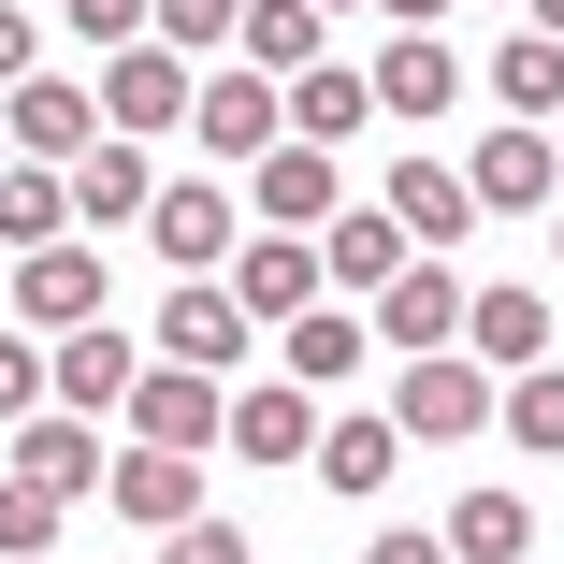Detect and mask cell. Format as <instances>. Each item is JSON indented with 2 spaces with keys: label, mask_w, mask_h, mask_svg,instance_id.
Listing matches in <instances>:
<instances>
[{
  "label": "cell",
  "mask_w": 564,
  "mask_h": 564,
  "mask_svg": "<svg viewBox=\"0 0 564 564\" xmlns=\"http://www.w3.org/2000/svg\"><path fill=\"white\" fill-rule=\"evenodd\" d=\"M521 30H550V44H564V0H521Z\"/></svg>",
  "instance_id": "cell-38"
},
{
  "label": "cell",
  "mask_w": 564,
  "mask_h": 564,
  "mask_svg": "<svg viewBox=\"0 0 564 564\" xmlns=\"http://www.w3.org/2000/svg\"><path fill=\"white\" fill-rule=\"evenodd\" d=\"M492 101H507L521 131H550V117H564V44H550V30H507V44H492Z\"/></svg>",
  "instance_id": "cell-26"
},
{
  "label": "cell",
  "mask_w": 564,
  "mask_h": 564,
  "mask_svg": "<svg viewBox=\"0 0 564 564\" xmlns=\"http://www.w3.org/2000/svg\"><path fill=\"white\" fill-rule=\"evenodd\" d=\"M362 333H377L391 362H434V348H464V275H448V261H405V275L362 304Z\"/></svg>",
  "instance_id": "cell-7"
},
{
  "label": "cell",
  "mask_w": 564,
  "mask_h": 564,
  "mask_svg": "<svg viewBox=\"0 0 564 564\" xmlns=\"http://www.w3.org/2000/svg\"><path fill=\"white\" fill-rule=\"evenodd\" d=\"M492 420L535 448V464H564V362H521V377H492Z\"/></svg>",
  "instance_id": "cell-29"
},
{
  "label": "cell",
  "mask_w": 564,
  "mask_h": 564,
  "mask_svg": "<svg viewBox=\"0 0 564 564\" xmlns=\"http://www.w3.org/2000/svg\"><path fill=\"white\" fill-rule=\"evenodd\" d=\"M160 564H261V550H247L232 521H217V507H203V521H174V535H160Z\"/></svg>",
  "instance_id": "cell-33"
},
{
  "label": "cell",
  "mask_w": 564,
  "mask_h": 564,
  "mask_svg": "<svg viewBox=\"0 0 564 564\" xmlns=\"http://www.w3.org/2000/svg\"><path fill=\"white\" fill-rule=\"evenodd\" d=\"M464 188H478V217H550V203H564V145L507 117V131L464 160Z\"/></svg>",
  "instance_id": "cell-14"
},
{
  "label": "cell",
  "mask_w": 564,
  "mask_h": 564,
  "mask_svg": "<svg viewBox=\"0 0 564 564\" xmlns=\"http://www.w3.org/2000/svg\"><path fill=\"white\" fill-rule=\"evenodd\" d=\"M73 232V188L44 174V160H0V261H30V247H58Z\"/></svg>",
  "instance_id": "cell-27"
},
{
  "label": "cell",
  "mask_w": 564,
  "mask_h": 564,
  "mask_svg": "<svg viewBox=\"0 0 564 564\" xmlns=\"http://www.w3.org/2000/svg\"><path fill=\"white\" fill-rule=\"evenodd\" d=\"M58 30H73L87 58H117V44H145V0H58Z\"/></svg>",
  "instance_id": "cell-32"
},
{
  "label": "cell",
  "mask_w": 564,
  "mask_h": 564,
  "mask_svg": "<svg viewBox=\"0 0 564 564\" xmlns=\"http://www.w3.org/2000/svg\"><path fill=\"white\" fill-rule=\"evenodd\" d=\"M362 564H448V550H434V535H420V521H391V535H377V550H362Z\"/></svg>",
  "instance_id": "cell-36"
},
{
  "label": "cell",
  "mask_w": 564,
  "mask_h": 564,
  "mask_svg": "<svg viewBox=\"0 0 564 564\" xmlns=\"http://www.w3.org/2000/svg\"><path fill=\"white\" fill-rule=\"evenodd\" d=\"M232 30H247V0H145V44H174L188 73H203V58H232Z\"/></svg>",
  "instance_id": "cell-30"
},
{
  "label": "cell",
  "mask_w": 564,
  "mask_h": 564,
  "mask_svg": "<svg viewBox=\"0 0 564 564\" xmlns=\"http://www.w3.org/2000/svg\"><path fill=\"white\" fill-rule=\"evenodd\" d=\"M464 362H492V377H521V362H550V290H521V275H492V290H464Z\"/></svg>",
  "instance_id": "cell-21"
},
{
  "label": "cell",
  "mask_w": 564,
  "mask_h": 564,
  "mask_svg": "<svg viewBox=\"0 0 564 564\" xmlns=\"http://www.w3.org/2000/svg\"><path fill=\"white\" fill-rule=\"evenodd\" d=\"M362 87H377V117H448V101H464V58H448V30H391L377 58H362Z\"/></svg>",
  "instance_id": "cell-16"
},
{
  "label": "cell",
  "mask_w": 564,
  "mask_h": 564,
  "mask_svg": "<svg viewBox=\"0 0 564 564\" xmlns=\"http://www.w3.org/2000/svg\"><path fill=\"white\" fill-rule=\"evenodd\" d=\"M58 188H73V232L101 247V232H145V203H160V160H145V145H117V131H101V145H87V160L58 174Z\"/></svg>",
  "instance_id": "cell-15"
},
{
  "label": "cell",
  "mask_w": 564,
  "mask_h": 564,
  "mask_svg": "<svg viewBox=\"0 0 564 564\" xmlns=\"http://www.w3.org/2000/svg\"><path fill=\"white\" fill-rule=\"evenodd\" d=\"M188 58L174 44H117V58H101L87 73V101H101V131H117V145H160V131H188Z\"/></svg>",
  "instance_id": "cell-2"
},
{
  "label": "cell",
  "mask_w": 564,
  "mask_h": 564,
  "mask_svg": "<svg viewBox=\"0 0 564 564\" xmlns=\"http://www.w3.org/2000/svg\"><path fill=\"white\" fill-rule=\"evenodd\" d=\"M58 535H73V507H58V492H30V478H0V564H44Z\"/></svg>",
  "instance_id": "cell-31"
},
{
  "label": "cell",
  "mask_w": 564,
  "mask_h": 564,
  "mask_svg": "<svg viewBox=\"0 0 564 564\" xmlns=\"http://www.w3.org/2000/svg\"><path fill=\"white\" fill-rule=\"evenodd\" d=\"M362 362H377L362 304H304V318H275V377H290V391H333V377H362Z\"/></svg>",
  "instance_id": "cell-23"
},
{
  "label": "cell",
  "mask_w": 564,
  "mask_h": 564,
  "mask_svg": "<svg viewBox=\"0 0 564 564\" xmlns=\"http://www.w3.org/2000/svg\"><path fill=\"white\" fill-rule=\"evenodd\" d=\"M188 131H203L217 160H261V145H290V117H275V73H247V58H203V87H188Z\"/></svg>",
  "instance_id": "cell-10"
},
{
  "label": "cell",
  "mask_w": 564,
  "mask_h": 564,
  "mask_svg": "<svg viewBox=\"0 0 564 564\" xmlns=\"http://www.w3.org/2000/svg\"><path fill=\"white\" fill-rule=\"evenodd\" d=\"M44 405V348H30V333H0V434H15Z\"/></svg>",
  "instance_id": "cell-34"
},
{
  "label": "cell",
  "mask_w": 564,
  "mask_h": 564,
  "mask_svg": "<svg viewBox=\"0 0 564 564\" xmlns=\"http://www.w3.org/2000/svg\"><path fill=\"white\" fill-rule=\"evenodd\" d=\"M0 160H15V145H0Z\"/></svg>",
  "instance_id": "cell-41"
},
{
  "label": "cell",
  "mask_w": 564,
  "mask_h": 564,
  "mask_svg": "<svg viewBox=\"0 0 564 564\" xmlns=\"http://www.w3.org/2000/svg\"><path fill=\"white\" fill-rule=\"evenodd\" d=\"M434 550H448V564H521V550H535V507H521V492H464V507L434 521Z\"/></svg>",
  "instance_id": "cell-25"
},
{
  "label": "cell",
  "mask_w": 564,
  "mask_h": 564,
  "mask_svg": "<svg viewBox=\"0 0 564 564\" xmlns=\"http://www.w3.org/2000/svg\"><path fill=\"white\" fill-rule=\"evenodd\" d=\"M101 507H117V521H145V535H174V521H203V464H188V448H131V434H117V464H101Z\"/></svg>",
  "instance_id": "cell-17"
},
{
  "label": "cell",
  "mask_w": 564,
  "mask_h": 564,
  "mask_svg": "<svg viewBox=\"0 0 564 564\" xmlns=\"http://www.w3.org/2000/svg\"><path fill=\"white\" fill-rule=\"evenodd\" d=\"M405 448H478L492 434V362H464V348H434V362H405L391 377V405H377Z\"/></svg>",
  "instance_id": "cell-1"
},
{
  "label": "cell",
  "mask_w": 564,
  "mask_h": 564,
  "mask_svg": "<svg viewBox=\"0 0 564 564\" xmlns=\"http://www.w3.org/2000/svg\"><path fill=\"white\" fill-rule=\"evenodd\" d=\"M362 15H391V30H434V15H448V0H362Z\"/></svg>",
  "instance_id": "cell-37"
},
{
  "label": "cell",
  "mask_w": 564,
  "mask_h": 564,
  "mask_svg": "<svg viewBox=\"0 0 564 564\" xmlns=\"http://www.w3.org/2000/svg\"><path fill=\"white\" fill-rule=\"evenodd\" d=\"M318 15H362V0H318Z\"/></svg>",
  "instance_id": "cell-40"
},
{
  "label": "cell",
  "mask_w": 564,
  "mask_h": 564,
  "mask_svg": "<svg viewBox=\"0 0 564 564\" xmlns=\"http://www.w3.org/2000/svg\"><path fill=\"white\" fill-rule=\"evenodd\" d=\"M101 464H117V434H101V420H73V405H30L15 420V464H0V478H30V492H101Z\"/></svg>",
  "instance_id": "cell-12"
},
{
  "label": "cell",
  "mask_w": 564,
  "mask_h": 564,
  "mask_svg": "<svg viewBox=\"0 0 564 564\" xmlns=\"http://www.w3.org/2000/svg\"><path fill=\"white\" fill-rule=\"evenodd\" d=\"M405 261H420V247L391 232L377 203H333V217H318V290H348V304H377V290H391Z\"/></svg>",
  "instance_id": "cell-19"
},
{
  "label": "cell",
  "mask_w": 564,
  "mask_h": 564,
  "mask_svg": "<svg viewBox=\"0 0 564 564\" xmlns=\"http://www.w3.org/2000/svg\"><path fill=\"white\" fill-rule=\"evenodd\" d=\"M0 145H15V160H44V174H73V160L101 145L87 73H15V87H0Z\"/></svg>",
  "instance_id": "cell-4"
},
{
  "label": "cell",
  "mask_w": 564,
  "mask_h": 564,
  "mask_svg": "<svg viewBox=\"0 0 564 564\" xmlns=\"http://www.w3.org/2000/svg\"><path fill=\"white\" fill-rule=\"evenodd\" d=\"M217 290H232L261 333H275V318H304V304H333V290H318V232H247L232 261H217Z\"/></svg>",
  "instance_id": "cell-8"
},
{
  "label": "cell",
  "mask_w": 564,
  "mask_h": 564,
  "mask_svg": "<svg viewBox=\"0 0 564 564\" xmlns=\"http://www.w3.org/2000/svg\"><path fill=\"white\" fill-rule=\"evenodd\" d=\"M377 217H391V232H405L420 261H448V247L478 232V188H464V160H434V145H405V160H391V188H377Z\"/></svg>",
  "instance_id": "cell-5"
},
{
  "label": "cell",
  "mask_w": 564,
  "mask_h": 564,
  "mask_svg": "<svg viewBox=\"0 0 564 564\" xmlns=\"http://www.w3.org/2000/svg\"><path fill=\"white\" fill-rule=\"evenodd\" d=\"M145 247H160L174 275H217V261L247 247V203L217 188V174H160V203H145Z\"/></svg>",
  "instance_id": "cell-6"
},
{
  "label": "cell",
  "mask_w": 564,
  "mask_h": 564,
  "mask_svg": "<svg viewBox=\"0 0 564 564\" xmlns=\"http://www.w3.org/2000/svg\"><path fill=\"white\" fill-rule=\"evenodd\" d=\"M550 275H564V203H550Z\"/></svg>",
  "instance_id": "cell-39"
},
{
  "label": "cell",
  "mask_w": 564,
  "mask_h": 564,
  "mask_svg": "<svg viewBox=\"0 0 564 564\" xmlns=\"http://www.w3.org/2000/svg\"><path fill=\"white\" fill-rule=\"evenodd\" d=\"M391 464H405L391 420H318V492H391Z\"/></svg>",
  "instance_id": "cell-28"
},
{
  "label": "cell",
  "mask_w": 564,
  "mask_h": 564,
  "mask_svg": "<svg viewBox=\"0 0 564 564\" xmlns=\"http://www.w3.org/2000/svg\"><path fill=\"white\" fill-rule=\"evenodd\" d=\"M318 44H333V15H318V0H247V30H232V58H247V73H275V87H290Z\"/></svg>",
  "instance_id": "cell-24"
},
{
  "label": "cell",
  "mask_w": 564,
  "mask_h": 564,
  "mask_svg": "<svg viewBox=\"0 0 564 564\" xmlns=\"http://www.w3.org/2000/svg\"><path fill=\"white\" fill-rule=\"evenodd\" d=\"M217 405H232L217 377L145 362V377H131V405H117V434H131V448H188V464H203V448H217Z\"/></svg>",
  "instance_id": "cell-9"
},
{
  "label": "cell",
  "mask_w": 564,
  "mask_h": 564,
  "mask_svg": "<svg viewBox=\"0 0 564 564\" xmlns=\"http://www.w3.org/2000/svg\"><path fill=\"white\" fill-rule=\"evenodd\" d=\"M247 348H261V318L217 290V275H174V304L145 318V362H188V377H232Z\"/></svg>",
  "instance_id": "cell-3"
},
{
  "label": "cell",
  "mask_w": 564,
  "mask_h": 564,
  "mask_svg": "<svg viewBox=\"0 0 564 564\" xmlns=\"http://www.w3.org/2000/svg\"><path fill=\"white\" fill-rule=\"evenodd\" d=\"M217 448H232V464H304V448H318V391H290V377L232 391V405H217Z\"/></svg>",
  "instance_id": "cell-20"
},
{
  "label": "cell",
  "mask_w": 564,
  "mask_h": 564,
  "mask_svg": "<svg viewBox=\"0 0 564 564\" xmlns=\"http://www.w3.org/2000/svg\"><path fill=\"white\" fill-rule=\"evenodd\" d=\"M333 203H348L333 145H261V160H247V217H261V232H318Z\"/></svg>",
  "instance_id": "cell-18"
},
{
  "label": "cell",
  "mask_w": 564,
  "mask_h": 564,
  "mask_svg": "<svg viewBox=\"0 0 564 564\" xmlns=\"http://www.w3.org/2000/svg\"><path fill=\"white\" fill-rule=\"evenodd\" d=\"M131 377H145V348H131L117 318H87V333H58V348H44V405H73V420H117Z\"/></svg>",
  "instance_id": "cell-11"
},
{
  "label": "cell",
  "mask_w": 564,
  "mask_h": 564,
  "mask_svg": "<svg viewBox=\"0 0 564 564\" xmlns=\"http://www.w3.org/2000/svg\"><path fill=\"white\" fill-rule=\"evenodd\" d=\"M0 275H15V318H30V333H87V318H101V247H87V232L0 261Z\"/></svg>",
  "instance_id": "cell-13"
},
{
  "label": "cell",
  "mask_w": 564,
  "mask_h": 564,
  "mask_svg": "<svg viewBox=\"0 0 564 564\" xmlns=\"http://www.w3.org/2000/svg\"><path fill=\"white\" fill-rule=\"evenodd\" d=\"M15 73H44V15H30V0H0V87H15Z\"/></svg>",
  "instance_id": "cell-35"
},
{
  "label": "cell",
  "mask_w": 564,
  "mask_h": 564,
  "mask_svg": "<svg viewBox=\"0 0 564 564\" xmlns=\"http://www.w3.org/2000/svg\"><path fill=\"white\" fill-rule=\"evenodd\" d=\"M275 117H290V145H362V131H377V87H362L348 58H304V73L275 87Z\"/></svg>",
  "instance_id": "cell-22"
}]
</instances>
